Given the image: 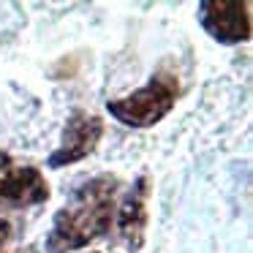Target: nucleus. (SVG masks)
Instances as JSON below:
<instances>
[{
  "mask_svg": "<svg viewBox=\"0 0 253 253\" xmlns=\"http://www.w3.org/2000/svg\"><path fill=\"white\" fill-rule=\"evenodd\" d=\"M117 199V177L98 174L79 185L66 204L57 210L52 229L46 234L49 253H74L82 251L95 237L106 234L115 218Z\"/></svg>",
  "mask_w": 253,
  "mask_h": 253,
  "instance_id": "f257e3e1",
  "label": "nucleus"
},
{
  "mask_svg": "<svg viewBox=\"0 0 253 253\" xmlns=\"http://www.w3.org/2000/svg\"><path fill=\"white\" fill-rule=\"evenodd\" d=\"M177 90H180L177 77L155 74V77H150V82L144 87L133 90L131 95L109 101L106 109L117 123H123L128 128H150L171 112V106L177 101Z\"/></svg>",
  "mask_w": 253,
  "mask_h": 253,
  "instance_id": "f03ea898",
  "label": "nucleus"
},
{
  "mask_svg": "<svg viewBox=\"0 0 253 253\" xmlns=\"http://www.w3.org/2000/svg\"><path fill=\"white\" fill-rule=\"evenodd\" d=\"M199 25L220 44H240L251 39V3L248 0H202Z\"/></svg>",
  "mask_w": 253,
  "mask_h": 253,
  "instance_id": "7ed1b4c3",
  "label": "nucleus"
},
{
  "mask_svg": "<svg viewBox=\"0 0 253 253\" xmlns=\"http://www.w3.org/2000/svg\"><path fill=\"white\" fill-rule=\"evenodd\" d=\"M49 199V185L39 169L22 166L0 150V207H33Z\"/></svg>",
  "mask_w": 253,
  "mask_h": 253,
  "instance_id": "20e7f679",
  "label": "nucleus"
},
{
  "mask_svg": "<svg viewBox=\"0 0 253 253\" xmlns=\"http://www.w3.org/2000/svg\"><path fill=\"white\" fill-rule=\"evenodd\" d=\"M101 133H104V120L101 117L87 115V112H74L68 117L66 128H63L60 147L49 155L46 166L49 169H63V166H71L77 161L87 158L98 144Z\"/></svg>",
  "mask_w": 253,
  "mask_h": 253,
  "instance_id": "39448f33",
  "label": "nucleus"
},
{
  "mask_svg": "<svg viewBox=\"0 0 253 253\" xmlns=\"http://www.w3.org/2000/svg\"><path fill=\"white\" fill-rule=\"evenodd\" d=\"M147 199H150V180L147 177H136L131 188H128L126 199L120 202L117 212V231L126 240L131 251H139L144 242V229H147Z\"/></svg>",
  "mask_w": 253,
  "mask_h": 253,
  "instance_id": "423d86ee",
  "label": "nucleus"
},
{
  "mask_svg": "<svg viewBox=\"0 0 253 253\" xmlns=\"http://www.w3.org/2000/svg\"><path fill=\"white\" fill-rule=\"evenodd\" d=\"M8 234H11V226H8L6 220H0V245L8 240Z\"/></svg>",
  "mask_w": 253,
  "mask_h": 253,
  "instance_id": "0eeeda50",
  "label": "nucleus"
}]
</instances>
